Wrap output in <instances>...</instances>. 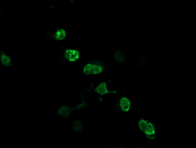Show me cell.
Returning <instances> with one entry per match:
<instances>
[{
  "label": "cell",
  "mask_w": 196,
  "mask_h": 148,
  "mask_svg": "<svg viewBox=\"0 0 196 148\" xmlns=\"http://www.w3.org/2000/svg\"><path fill=\"white\" fill-rule=\"evenodd\" d=\"M65 57L67 60L71 62H74L79 60L80 54L78 50L73 49H68L65 53Z\"/></svg>",
  "instance_id": "6da1fadb"
},
{
  "label": "cell",
  "mask_w": 196,
  "mask_h": 148,
  "mask_svg": "<svg viewBox=\"0 0 196 148\" xmlns=\"http://www.w3.org/2000/svg\"><path fill=\"white\" fill-rule=\"evenodd\" d=\"M143 132L149 139H153L155 138V128L153 124L151 122H148Z\"/></svg>",
  "instance_id": "7a4b0ae2"
},
{
  "label": "cell",
  "mask_w": 196,
  "mask_h": 148,
  "mask_svg": "<svg viewBox=\"0 0 196 148\" xmlns=\"http://www.w3.org/2000/svg\"><path fill=\"white\" fill-rule=\"evenodd\" d=\"M92 73L99 74L102 73L104 70V67L102 63L100 62L95 61L92 62Z\"/></svg>",
  "instance_id": "3957f363"
},
{
  "label": "cell",
  "mask_w": 196,
  "mask_h": 148,
  "mask_svg": "<svg viewBox=\"0 0 196 148\" xmlns=\"http://www.w3.org/2000/svg\"><path fill=\"white\" fill-rule=\"evenodd\" d=\"M120 108L123 111H128L131 107L130 101L126 97L122 98L120 100Z\"/></svg>",
  "instance_id": "277c9868"
},
{
  "label": "cell",
  "mask_w": 196,
  "mask_h": 148,
  "mask_svg": "<svg viewBox=\"0 0 196 148\" xmlns=\"http://www.w3.org/2000/svg\"><path fill=\"white\" fill-rule=\"evenodd\" d=\"M72 111L71 109L67 106H63L60 108L58 111L59 115L67 118Z\"/></svg>",
  "instance_id": "5b68a950"
},
{
  "label": "cell",
  "mask_w": 196,
  "mask_h": 148,
  "mask_svg": "<svg viewBox=\"0 0 196 148\" xmlns=\"http://www.w3.org/2000/svg\"><path fill=\"white\" fill-rule=\"evenodd\" d=\"M95 91L101 95H103L109 93L107 89L106 84L103 82H101L96 87Z\"/></svg>",
  "instance_id": "8992f818"
},
{
  "label": "cell",
  "mask_w": 196,
  "mask_h": 148,
  "mask_svg": "<svg viewBox=\"0 0 196 148\" xmlns=\"http://www.w3.org/2000/svg\"><path fill=\"white\" fill-rule=\"evenodd\" d=\"M113 56L115 60L119 63H123L125 61V57L123 53L120 50H117L114 52Z\"/></svg>",
  "instance_id": "52a82bcc"
},
{
  "label": "cell",
  "mask_w": 196,
  "mask_h": 148,
  "mask_svg": "<svg viewBox=\"0 0 196 148\" xmlns=\"http://www.w3.org/2000/svg\"><path fill=\"white\" fill-rule=\"evenodd\" d=\"M66 37V32L62 29H58L55 34V38L57 40H63Z\"/></svg>",
  "instance_id": "ba28073f"
},
{
  "label": "cell",
  "mask_w": 196,
  "mask_h": 148,
  "mask_svg": "<svg viewBox=\"0 0 196 148\" xmlns=\"http://www.w3.org/2000/svg\"><path fill=\"white\" fill-rule=\"evenodd\" d=\"M83 72L84 74L89 75L92 73V62H88L84 66Z\"/></svg>",
  "instance_id": "9c48e42d"
},
{
  "label": "cell",
  "mask_w": 196,
  "mask_h": 148,
  "mask_svg": "<svg viewBox=\"0 0 196 148\" xmlns=\"http://www.w3.org/2000/svg\"><path fill=\"white\" fill-rule=\"evenodd\" d=\"M1 61L2 64L4 66H9L11 65V61L10 58L4 54L1 55Z\"/></svg>",
  "instance_id": "30bf717a"
},
{
  "label": "cell",
  "mask_w": 196,
  "mask_h": 148,
  "mask_svg": "<svg viewBox=\"0 0 196 148\" xmlns=\"http://www.w3.org/2000/svg\"><path fill=\"white\" fill-rule=\"evenodd\" d=\"M148 123V122L146 120L142 118L138 123V126L140 129L141 131L143 132Z\"/></svg>",
  "instance_id": "8fae6325"
},
{
  "label": "cell",
  "mask_w": 196,
  "mask_h": 148,
  "mask_svg": "<svg viewBox=\"0 0 196 148\" xmlns=\"http://www.w3.org/2000/svg\"><path fill=\"white\" fill-rule=\"evenodd\" d=\"M73 128L75 131H80L82 129V126L81 125L79 121L76 122L73 125Z\"/></svg>",
  "instance_id": "7c38bea8"
}]
</instances>
